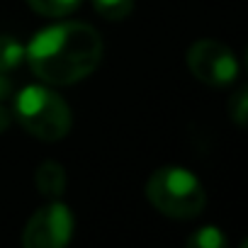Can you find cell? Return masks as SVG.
<instances>
[{
    "mask_svg": "<svg viewBox=\"0 0 248 248\" xmlns=\"http://www.w3.org/2000/svg\"><path fill=\"white\" fill-rule=\"evenodd\" d=\"M27 3L44 17H66L80 5V0H27Z\"/></svg>",
    "mask_w": 248,
    "mask_h": 248,
    "instance_id": "obj_9",
    "label": "cell"
},
{
    "mask_svg": "<svg viewBox=\"0 0 248 248\" xmlns=\"http://www.w3.org/2000/svg\"><path fill=\"white\" fill-rule=\"evenodd\" d=\"M187 68L207 85H229L238 73V61L221 42L200 39L187 49Z\"/></svg>",
    "mask_w": 248,
    "mask_h": 248,
    "instance_id": "obj_5",
    "label": "cell"
},
{
    "mask_svg": "<svg viewBox=\"0 0 248 248\" xmlns=\"http://www.w3.org/2000/svg\"><path fill=\"white\" fill-rule=\"evenodd\" d=\"M15 117L32 137L42 141L63 139L73 124L66 100L44 85H27L17 93Z\"/></svg>",
    "mask_w": 248,
    "mask_h": 248,
    "instance_id": "obj_3",
    "label": "cell"
},
{
    "mask_svg": "<svg viewBox=\"0 0 248 248\" xmlns=\"http://www.w3.org/2000/svg\"><path fill=\"white\" fill-rule=\"evenodd\" d=\"M226 238L217 226H202L187 236V248H224Z\"/></svg>",
    "mask_w": 248,
    "mask_h": 248,
    "instance_id": "obj_10",
    "label": "cell"
},
{
    "mask_svg": "<svg viewBox=\"0 0 248 248\" xmlns=\"http://www.w3.org/2000/svg\"><path fill=\"white\" fill-rule=\"evenodd\" d=\"M149 202L170 219H195L207 204V192L195 173L180 166H163L146 180Z\"/></svg>",
    "mask_w": 248,
    "mask_h": 248,
    "instance_id": "obj_2",
    "label": "cell"
},
{
    "mask_svg": "<svg viewBox=\"0 0 248 248\" xmlns=\"http://www.w3.org/2000/svg\"><path fill=\"white\" fill-rule=\"evenodd\" d=\"M93 8L105 20H127L134 10V0H93Z\"/></svg>",
    "mask_w": 248,
    "mask_h": 248,
    "instance_id": "obj_8",
    "label": "cell"
},
{
    "mask_svg": "<svg viewBox=\"0 0 248 248\" xmlns=\"http://www.w3.org/2000/svg\"><path fill=\"white\" fill-rule=\"evenodd\" d=\"M76 219L63 202H49L39 207L22 231L25 248H63L73 236Z\"/></svg>",
    "mask_w": 248,
    "mask_h": 248,
    "instance_id": "obj_4",
    "label": "cell"
},
{
    "mask_svg": "<svg viewBox=\"0 0 248 248\" xmlns=\"http://www.w3.org/2000/svg\"><path fill=\"white\" fill-rule=\"evenodd\" d=\"M10 90H13V85H10L8 76H5V73H0V100H5V97L10 95Z\"/></svg>",
    "mask_w": 248,
    "mask_h": 248,
    "instance_id": "obj_13",
    "label": "cell"
},
{
    "mask_svg": "<svg viewBox=\"0 0 248 248\" xmlns=\"http://www.w3.org/2000/svg\"><path fill=\"white\" fill-rule=\"evenodd\" d=\"M34 183H37L39 195H44L49 200H56L66 190V170L56 161H44V163H39V168L34 173Z\"/></svg>",
    "mask_w": 248,
    "mask_h": 248,
    "instance_id": "obj_6",
    "label": "cell"
},
{
    "mask_svg": "<svg viewBox=\"0 0 248 248\" xmlns=\"http://www.w3.org/2000/svg\"><path fill=\"white\" fill-rule=\"evenodd\" d=\"M10 122H13V117H10V112L0 105V134H5L8 132V127H10Z\"/></svg>",
    "mask_w": 248,
    "mask_h": 248,
    "instance_id": "obj_12",
    "label": "cell"
},
{
    "mask_svg": "<svg viewBox=\"0 0 248 248\" xmlns=\"http://www.w3.org/2000/svg\"><path fill=\"white\" fill-rule=\"evenodd\" d=\"M22 59H25V46L13 37L0 34V73L17 68L22 63Z\"/></svg>",
    "mask_w": 248,
    "mask_h": 248,
    "instance_id": "obj_7",
    "label": "cell"
},
{
    "mask_svg": "<svg viewBox=\"0 0 248 248\" xmlns=\"http://www.w3.org/2000/svg\"><path fill=\"white\" fill-rule=\"evenodd\" d=\"M229 117L236 122V127H246L248 122V90L238 88L231 97H229Z\"/></svg>",
    "mask_w": 248,
    "mask_h": 248,
    "instance_id": "obj_11",
    "label": "cell"
},
{
    "mask_svg": "<svg viewBox=\"0 0 248 248\" xmlns=\"http://www.w3.org/2000/svg\"><path fill=\"white\" fill-rule=\"evenodd\" d=\"M34 76L49 85H73L102 61V39L85 22H61L42 30L25 49Z\"/></svg>",
    "mask_w": 248,
    "mask_h": 248,
    "instance_id": "obj_1",
    "label": "cell"
}]
</instances>
